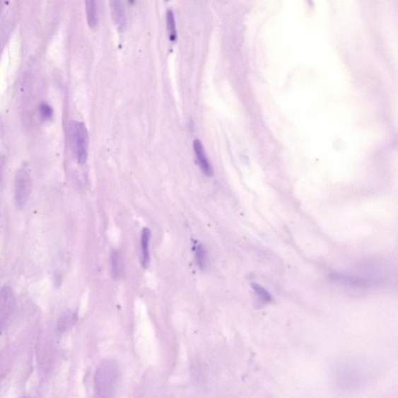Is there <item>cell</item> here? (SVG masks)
<instances>
[{"label": "cell", "mask_w": 398, "mask_h": 398, "mask_svg": "<svg viewBox=\"0 0 398 398\" xmlns=\"http://www.w3.org/2000/svg\"><path fill=\"white\" fill-rule=\"evenodd\" d=\"M151 238V231L150 229L144 228L141 236V252L142 264L144 269L149 267L151 263L150 255V242Z\"/></svg>", "instance_id": "ba28073f"}, {"label": "cell", "mask_w": 398, "mask_h": 398, "mask_svg": "<svg viewBox=\"0 0 398 398\" xmlns=\"http://www.w3.org/2000/svg\"><path fill=\"white\" fill-rule=\"evenodd\" d=\"M71 136L76 160L80 165H83L88 160L89 144L88 131L85 124L81 122H73Z\"/></svg>", "instance_id": "7a4b0ae2"}, {"label": "cell", "mask_w": 398, "mask_h": 398, "mask_svg": "<svg viewBox=\"0 0 398 398\" xmlns=\"http://www.w3.org/2000/svg\"><path fill=\"white\" fill-rule=\"evenodd\" d=\"M119 377L118 365L111 360L101 362L95 376L96 398H114Z\"/></svg>", "instance_id": "6da1fadb"}, {"label": "cell", "mask_w": 398, "mask_h": 398, "mask_svg": "<svg viewBox=\"0 0 398 398\" xmlns=\"http://www.w3.org/2000/svg\"><path fill=\"white\" fill-rule=\"evenodd\" d=\"M111 11L112 20L115 25L119 30H123L126 26V13H124V8L120 1H111Z\"/></svg>", "instance_id": "52a82bcc"}, {"label": "cell", "mask_w": 398, "mask_h": 398, "mask_svg": "<svg viewBox=\"0 0 398 398\" xmlns=\"http://www.w3.org/2000/svg\"><path fill=\"white\" fill-rule=\"evenodd\" d=\"M196 259L198 267L201 270H204L207 265L208 256L204 246L199 245L196 249Z\"/></svg>", "instance_id": "4fadbf2b"}, {"label": "cell", "mask_w": 398, "mask_h": 398, "mask_svg": "<svg viewBox=\"0 0 398 398\" xmlns=\"http://www.w3.org/2000/svg\"><path fill=\"white\" fill-rule=\"evenodd\" d=\"M252 287L254 292L259 295L262 300L267 303L273 302V298L271 295L268 292L264 287L257 283H252Z\"/></svg>", "instance_id": "5bb4252c"}, {"label": "cell", "mask_w": 398, "mask_h": 398, "mask_svg": "<svg viewBox=\"0 0 398 398\" xmlns=\"http://www.w3.org/2000/svg\"><path fill=\"white\" fill-rule=\"evenodd\" d=\"M77 321V316L72 311H66L58 320L57 329L61 333H64L71 329Z\"/></svg>", "instance_id": "30bf717a"}, {"label": "cell", "mask_w": 398, "mask_h": 398, "mask_svg": "<svg viewBox=\"0 0 398 398\" xmlns=\"http://www.w3.org/2000/svg\"><path fill=\"white\" fill-rule=\"evenodd\" d=\"M53 114L52 108L50 105L42 104L40 107V115L42 118L45 120H48L52 118Z\"/></svg>", "instance_id": "9a60e30c"}, {"label": "cell", "mask_w": 398, "mask_h": 398, "mask_svg": "<svg viewBox=\"0 0 398 398\" xmlns=\"http://www.w3.org/2000/svg\"><path fill=\"white\" fill-rule=\"evenodd\" d=\"M85 4L88 25L92 28H95L98 23V15L96 3L95 1H93V0H89V1H86Z\"/></svg>", "instance_id": "8fae6325"}, {"label": "cell", "mask_w": 398, "mask_h": 398, "mask_svg": "<svg viewBox=\"0 0 398 398\" xmlns=\"http://www.w3.org/2000/svg\"><path fill=\"white\" fill-rule=\"evenodd\" d=\"M193 149L197 158L198 165L203 174L208 177H212L213 175V170L207 158L204 146H203L200 140H194L193 143Z\"/></svg>", "instance_id": "5b68a950"}, {"label": "cell", "mask_w": 398, "mask_h": 398, "mask_svg": "<svg viewBox=\"0 0 398 398\" xmlns=\"http://www.w3.org/2000/svg\"><path fill=\"white\" fill-rule=\"evenodd\" d=\"M15 305L12 288L5 286L0 291V334H2L11 322Z\"/></svg>", "instance_id": "277c9868"}, {"label": "cell", "mask_w": 398, "mask_h": 398, "mask_svg": "<svg viewBox=\"0 0 398 398\" xmlns=\"http://www.w3.org/2000/svg\"><path fill=\"white\" fill-rule=\"evenodd\" d=\"M167 27L170 40L175 42L177 36L176 22L174 13L170 10H168L167 12Z\"/></svg>", "instance_id": "7c38bea8"}, {"label": "cell", "mask_w": 398, "mask_h": 398, "mask_svg": "<svg viewBox=\"0 0 398 398\" xmlns=\"http://www.w3.org/2000/svg\"><path fill=\"white\" fill-rule=\"evenodd\" d=\"M330 278L336 282H340L354 287H368L372 284L370 280L360 277L349 276L341 273L333 272L329 275Z\"/></svg>", "instance_id": "8992f818"}, {"label": "cell", "mask_w": 398, "mask_h": 398, "mask_svg": "<svg viewBox=\"0 0 398 398\" xmlns=\"http://www.w3.org/2000/svg\"><path fill=\"white\" fill-rule=\"evenodd\" d=\"M112 273L115 279H120L124 271L122 254L119 251H114L111 256Z\"/></svg>", "instance_id": "9c48e42d"}, {"label": "cell", "mask_w": 398, "mask_h": 398, "mask_svg": "<svg viewBox=\"0 0 398 398\" xmlns=\"http://www.w3.org/2000/svg\"><path fill=\"white\" fill-rule=\"evenodd\" d=\"M4 160L2 156H0V181H1L4 172Z\"/></svg>", "instance_id": "2e32d148"}, {"label": "cell", "mask_w": 398, "mask_h": 398, "mask_svg": "<svg viewBox=\"0 0 398 398\" xmlns=\"http://www.w3.org/2000/svg\"><path fill=\"white\" fill-rule=\"evenodd\" d=\"M14 197L16 203L20 209L27 205L31 193V178L28 171L21 169L15 177Z\"/></svg>", "instance_id": "3957f363"}]
</instances>
